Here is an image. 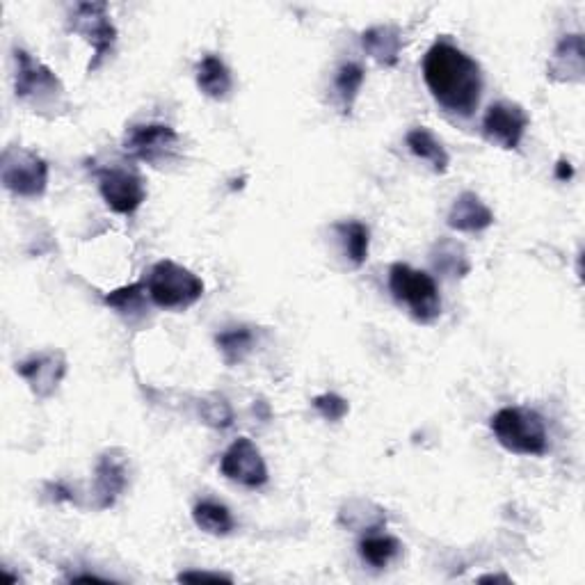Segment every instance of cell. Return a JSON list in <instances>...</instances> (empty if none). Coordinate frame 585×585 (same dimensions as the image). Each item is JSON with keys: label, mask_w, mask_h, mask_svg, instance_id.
<instances>
[{"label": "cell", "mask_w": 585, "mask_h": 585, "mask_svg": "<svg viewBox=\"0 0 585 585\" xmlns=\"http://www.w3.org/2000/svg\"><path fill=\"white\" fill-rule=\"evenodd\" d=\"M423 80L446 112L471 117L483 94L480 64L451 42H435L423 58Z\"/></svg>", "instance_id": "obj_1"}, {"label": "cell", "mask_w": 585, "mask_h": 585, "mask_svg": "<svg viewBox=\"0 0 585 585\" xmlns=\"http://www.w3.org/2000/svg\"><path fill=\"white\" fill-rule=\"evenodd\" d=\"M496 442L515 455H544L549 451V435L538 412L528 407H503L490 421Z\"/></svg>", "instance_id": "obj_2"}, {"label": "cell", "mask_w": 585, "mask_h": 585, "mask_svg": "<svg viewBox=\"0 0 585 585\" xmlns=\"http://www.w3.org/2000/svg\"><path fill=\"white\" fill-rule=\"evenodd\" d=\"M149 300L160 309L167 311H183L192 307V304L202 300L204 282L195 272L179 266L170 259L158 261L154 268L149 270L147 282Z\"/></svg>", "instance_id": "obj_3"}, {"label": "cell", "mask_w": 585, "mask_h": 585, "mask_svg": "<svg viewBox=\"0 0 585 585\" xmlns=\"http://www.w3.org/2000/svg\"><path fill=\"white\" fill-rule=\"evenodd\" d=\"M389 291L394 300L405 304L412 318L423 325L435 323L442 316L439 288L428 272L414 270L407 263H394L389 270Z\"/></svg>", "instance_id": "obj_4"}, {"label": "cell", "mask_w": 585, "mask_h": 585, "mask_svg": "<svg viewBox=\"0 0 585 585\" xmlns=\"http://www.w3.org/2000/svg\"><path fill=\"white\" fill-rule=\"evenodd\" d=\"M0 179L16 197H42L48 188V163L35 151L7 147L0 156Z\"/></svg>", "instance_id": "obj_5"}, {"label": "cell", "mask_w": 585, "mask_h": 585, "mask_svg": "<svg viewBox=\"0 0 585 585\" xmlns=\"http://www.w3.org/2000/svg\"><path fill=\"white\" fill-rule=\"evenodd\" d=\"M69 30L78 32V35L94 48V60L90 62V71L99 69L101 60L106 58L117 42V28L115 23L110 21L106 3H78L69 19Z\"/></svg>", "instance_id": "obj_6"}, {"label": "cell", "mask_w": 585, "mask_h": 585, "mask_svg": "<svg viewBox=\"0 0 585 585\" xmlns=\"http://www.w3.org/2000/svg\"><path fill=\"white\" fill-rule=\"evenodd\" d=\"M96 179H99L103 202L108 204L110 211L119 215H133L147 199V188H144L142 176L131 170V167H101L96 172Z\"/></svg>", "instance_id": "obj_7"}, {"label": "cell", "mask_w": 585, "mask_h": 585, "mask_svg": "<svg viewBox=\"0 0 585 585\" xmlns=\"http://www.w3.org/2000/svg\"><path fill=\"white\" fill-rule=\"evenodd\" d=\"M220 471L224 478L234 480V483L250 487V490H259L268 483V467L266 460L252 439L238 437L222 455Z\"/></svg>", "instance_id": "obj_8"}, {"label": "cell", "mask_w": 585, "mask_h": 585, "mask_svg": "<svg viewBox=\"0 0 585 585\" xmlns=\"http://www.w3.org/2000/svg\"><path fill=\"white\" fill-rule=\"evenodd\" d=\"M16 74H14V92L16 99H30L37 103H44L46 99H55L62 92L60 78L53 74L51 69L39 60L32 58L28 51L16 48Z\"/></svg>", "instance_id": "obj_9"}, {"label": "cell", "mask_w": 585, "mask_h": 585, "mask_svg": "<svg viewBox=\"0 0 585 585\" xmlns=\"http://www.w3.org/2000/svg\"><path fill=\"white\" fill-rule=\"evenodd\" d=\"M179 144V133L167 124H140L124 135V151L142 163L158 165L170 158Z\"/></svg>", "instance_id": "obj_10"}, {"label": "cell", "mask_w": 585, "mask_h": 585, "mask_svg": "<svg viewBox=\"0 0 585 585\" xmlns=\"http://www.w3.org/2000/svg\"><path fill=\"white\" fill-rule=\"evenodd\" d=\"M528 124H531V117L519 103L499 101L492 103L485 112L483 135L487 142L496 144V147L512 151L524 140Z\"/></svg>", "instance_id": "obj_11"}, {"label": "cell", "mask_w": 585, "mask_h": 585, "mask_svg": "<svg viewBox=\"0 0 585 585\" xmlns=\"http://www.w3.org/2000/svg\"><path fill=\"white\" fill-rule=\"evenodd\" d=\"M16 373L28 382L32 394L39 400L51 398L67 375V357L60 350H46L32 355L26 362L16 364Z\"/></svg>", "instance_id": "obj_12"}, {"label": "cell", "mask_w": 585, "mask_h": 585, "mask_svg": "<svg viewBox=\"0 0 585 585\" xmlns=\"http://www.w3.org/2000/svg\"><path fill=\"white\" fill-rule=\"evenodd\" d=\"M128 485V458L124 451L112 448L96 462L94 471V508L108 510L117 503Z\"/></svg>", "instance_id": "obj_13"}, {"label": "cell", "mask_w": 585, "mask_h": 585, "mask_svg": "<svg viewBox=\"0 0 585 585\" xmlns=\"http://www.w3.org/2000/svg\"><path fill=\"white\" fill-rule=\"evenodd\" d=\"M549 76L558 83H583L585 78V46L583 35H565L560 39L549 62Z\"/></svg>", "instance_id": "obj_14"}, {"label": "cell", "mask_w": 585, "mask_h": 585, "mask_svg": "<svg viewBox=\"0 0 585 585\" xmlns=\"http://www.w3.org/2000/svg\"><path fill=\"white\" fill-rule=\"evenodd\" d=\"M494 224V213L476 192H462L448 211V227L462 234H480Z\"/></svg>", "instance_id": "obj_15"}, {"label": "cell", "mask_w": 585, "mask_h": 585, "mask_svg": "<svg viewBox=\"0 0 585 585\" xmlns=\"http://www.w3.org/2000/svg\"><path fill=\"white\" fill-rule=\"evenodd\" d=\"M362 46L380 67H396L403 53V32L391 23L371 26L362 32Z\"/></svg>", "instance_id": "obj_16"}, {"label": "cell", "mask_w": 585, "mask_h": 585, "mask_svg": "<svg viewBox=\"0 0 585 585\" xmlns=\"http://www.w3.org/2000/svg\"><path fill=\"white\" fill-rule=\"evenodd\" d=\"M197 87L206 96H211L215 101L227 99L234 90V78L227 64H224L218 55H206L197 67Z\"/></svg>", "instance_id": "obj_17"}, {"label": "cell", "mask_w": 585, "mask_h": 585, "mask_svg": "<svg viewBox=\"0 0 585 585\" xmlns=\"http://www.w3.org/2000/svg\"><path fill=\"white\" fill-rule=\"evenodd\" d=\"M339 524L350 528V531L366 533V531H380L387 524V515L380 506L371 501L352 499L339 512Z\"/></svg>", "instance_id": "obj_18"}, {"label": "cell", "mask_w": 585, "mask_h": 585, "mask_svg": "<svg viewBox=\"0 0 585 585\" xmlns=\"http://www.w3.org/2000/svg\"><path fill=\"white\" fill-rule=\"evenodd\" d=\"M405 142L416 158L426 160V163L432 167V172L444 174L448 170V165H451V158H448L444 144L439 142L428 128H423V126L412 128V131L405 135Z\"/></svg>", "instance_id": "obj_19"}, {"label": "cell", "mask_w": 585, "mask_h": 585, "mask_svg": "<svg viewBox=\"0 0 585 585\" xmlns=\"http://www.w3.org/2000/svg\"><path fill=\"white\" fill-rule=\"evenodd\" d=\"M334 231L341 238L348 261L355 268H362L368 259V247H371V231H368L366 224L357 220L339 222L334 224Z\"/></svg>", "instance_id": "obj_20"}, {"label": "cell", "mask_w": 585, "mask_h": 585, "mask_svg": "<svg viewBox=\"0 0 585 585\" xmlns=\"http://www.w3.org/2000/svg\"><path fill=\"white\" fill-rule=\"evenodd\" d=\"M364 80H366V71L359 62H343L341 67L336 69L334 92H336V99H339L341 103L343 115H350V110L352 106H355Z\"/></svg>", "instance_id": "obj_21"}, {"label": "cell", "mask_w": 585, "mask_h": 585, "mask_svg": "<svg viewBox=\"0 0 585 585\" xmlns=\"http://www.w3.org/2000/svg\"><path fill=\"white\" fill-rule=\"evenodd\" d=\"M144 286L142 282L138 284H128L117 288V291L108 293L106 298H103V304L110 307L115 314L122 316L128 323H135V320L144 318Z\"/></svg>", "instance_id": "obj_22"}, {"label": "cell", "mask_w": 585, "mask_h": 585, "mask_svg": "<svg viewBox=\"0 0 585 585\" xmlns=\"http://www.w3.org/2000/svg\"><path fill=\"white\" fill-rule=\"evenodd\" d=\"M430 259H432V266H435V270L444 272V275H448V277H467L469 270H471L464 247L455 243V240H448V238H442L435 247H432Z\"/></svg>", "instance_id": "obj_23"}, {"label": "cell", "mask_w": 585, "mask_h": 585, "mask_svg": "<svg viewBox=\"0 0 585 585\" xmlns=\"http://www.w3.org/2000/svg\"><path fill=\"white\" fill-rule=\"evenodd\" d=\"M192 519H195L197 528H202L208 535H229L234 531V517L227 506L215 501H202L192 510Z\"/></svg>", "instance_id": "obj_24"}, {"label": "cell", "mask_w": 585, "mask_h": 585, "mask_svg": "<svg viewBox=\"0 0 585 585\" xmlns=\"http://www.w3.org/2000/svg\"><path fill=\"white\" fill-rule=\"evenodd\" d=\"M254 339L256 336L252 327L240 325V327H231V330L220 332L218 336H215V343H218L224 362H227L229 366H234L250 355L254 348Z\"/></svg>", "instance_id": "obj_25"}, {"label": "cell", "mask_w": 585, "mask_h": 585, "mask_svg": "<svg viewBox=\"0 0 585 585\" xmlns=\"http://www.w3.org/2000/svg\"><path fill=\"white\" fill-rule=\"evenodd\" d=\"M400 554V542L391 535H368L359 542V556L375 570L387 567Z\"/></svg>", "instance_id": "obj_26"}, {"label": "cell", "mask_w": 585, "mask_h": 585, "mask_svg": "<svg viewBox=\"0 0 585 585\" xmlns=\"http://www.w3.org/2000/svg\"><path fill=\"white\" fill-rule=\"evenodd\" d=\"M199 416L206 426L215 430H227L234 423V410H231V403L220 394L204 396L199 400Z\"/></svg>", "instance_id": "obj_27"}, {"label": "cell", "mask_w": 585, "mask_h": 585, "mask_svg": "<svg viewBox=\"0 0 585 585\" xmlns=\"http://www.w3.org/2000/svg\"><path fill=\"white\" fill-rule=\"evenodd\" d=\"M314 410L323 416L325 421H341L346 419V414L350 412V405L346 398H341L339 394H320L314 398Z\"/></svg>", "instance_id": "obj_28"}, {"label": "cell", "mask_w": 585, "mask_h": 585, "mask_svg": "<svg viewBox=\"0 0 585 585\" xmlns=\"http://www.w3.org/2000/svg\"><path fill=\"white\" fill-rule=\"evenodd\" d=\"M181 583H234L229 574H218V572H181L179 574Z\"/></svg>", "instance_id": "obj_29"}, {"label": "cell", "mask_w": 585, "mask_h": 585, "mask_svg": "<svg viewBox=\"0 0 585 585\" xmlns=\"http://www.w3.org/2000/svg\"><path fill=\"white\" fill-rule=\"evenodd\" d=\"M46 490L53 494V499H55V501H69V503H74V501H76V499H74V492H71L69 487L64 485V483H48V485H46Z\"/></svg>", "instance_id": "obj_30"}, {"label": "cell", "mask_w": 585, "mask_h": 585, "mask_svg": "<svg viewBox=\"0 0 585 585\" xmlns=\"http://www.w3.org/2000/svg\"><path fill=\"white\" fill-rule=\"evenodd\" d=\"M574 176V167H572V163L570 160H558V165H556V179L558 181H570Z\"/></svg>", "instance_id": "obj_31"}, {"label": "cell", "mask_w": 585, "mask_h": 585, "mask_svg": "<svg viewBox=\"0 0 585 585\" xmlns=\"http://www.w3.org/2000/svg\"><path fill=\"white\" fill-rule=\"evenodd\" d=\"M74 581H87V583H106L103 576H96V574H76Z\"/></svg>", "instance_id": "obj_32"}, {"label": "cell", "mask_w": 585, "mask_h": 585, "mask_svg": "<svg viewBox=\"0 0 585 585\" xmlns=\"http://www.w3.org/2000/svg\"><path fill=\"white\" fill-rule=\"evenodd\" d=\"M494 581L510 583L508 576H503V574H487V576H480V583H494Z\"/></svg>", "instance_id": "obj_33"}]
</instances>
